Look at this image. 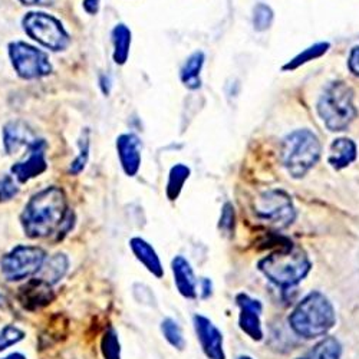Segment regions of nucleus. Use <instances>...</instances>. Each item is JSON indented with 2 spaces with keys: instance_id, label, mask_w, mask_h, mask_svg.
Here are the masks:
<instances>
[{
  "instance_id": "obj_31",
  "label": "nucleus",
  "mask_w": 359,
  "mask_h": 359,
  "mask_svg": "<svg viewBox=\"0 0 359 359\" xmlns=\"http://www.w3.org/2000/svg\"><path fill=\"white\" fill-rule=\"evenodd\" d=\"M234 225V209L232 204H225L223 207L221 212V219H220V229H223L224 232H230Z\"/></svg>"
},
{
  "instance_id": "obj_17",
  "label": "nucleus",
  "mask_w": 359,
  "mask_h": 359,
  "mask_svg": "<svg viewBox=\"0 0 359 359\" xmlns=\"http://www.w3.org/2000/svg\"><path fill=\"white\" fill-rule=\"evenodd\" d=\"M129 246H131L132 253L136 255V257L144 264L149 273H153L158 279L163 277L164 270L161 266V261H160L156 250L151 248L145 240H142L140 237H134V239H131Z\"/></svg>"
},
{
  "instance_id": "obj_14",
  "label": "nucleus",
  "mask_w": 359,
  "mask_h": 359,
  "mask_svg": "<svg viewBox=\"0 0 359 359\" xmlns=\"http://www.w3.org/2000/svg\"><path fill=\"white\" fill-rule=\"evenodd\" d=\"M117 151L127 176L134 177L141 164V141L134 134H122L117 138Z\"/></svg>"
},
{
  "instance_id": "obj_9",
  "label": "nucleus",
  "mask_w": 359,
  "mask_h": 359,
  "mask_svg": "<svg viewBox=\"0 0 359 359\" xmlns=\"http://www.w3.org/2000/svg\"><path fill=\"white\" fill-rule=\"evenodd\" d=\"M256 214L276 229H285L296 217L291 197L280 190L263 193L256 201Z\"/></svg>"
},
{
  "instance_id": "obj_19",
  "label": "nucleus",
  "mask_w": 359,
  "mask_h": 359,
  "mask_svg": "<svg viewBox=\"0 0 359 359\" xmlns=\"http://www.w3.org/2000/svg\"><path fill=\"white\" fill-rule=\"evenodd\" d=\"M68 266H69L68 257L62 253H58L45 260L44 266L41 268L37 275H39V279L45 280L46 283L53 286L55 283H58L66 275Z\"/></svg>"
},
{
  "instance_id": "obj_28",
  "label": "nucleus",
  "mask_w": 359,
  "mask_h": 359,
  "mask_svg": "<svg viewBox=\"0 0 359 359\" xmlns=\"http://www.w3.org/2000/svg\"><path fill=\"white\" fill-rule=\"evenodd\" d=\"M80 156L78 158L75 160L71 167H69V173L71 174H80L82 169L85 168L86 163H88V156H89V138H88V131H85V136H82V138L80 140Z\"/></svg>"
},
{
  "instance_id": "obj_15",
  "label": "nucleus",
  "mask_w": 359,
  "mask_h": 359,
  "mask_svg": "<svg viewBox=\"0 0 359 359\" xmlns=\"http://www.w3.org/2000/svg\"><path fill=\"white\" fill-rule=\"evenodd\" d=\"M172 268H173L174 282L178 292L187 299H194L197 296L196 292L197 282L190 263H188L183 256H176L173 259Z\"/></svg>"
},
{
  "instance_id": "obj_26",
  "label": "nucleus",
  "mask_w": 359,
  "mask_h": 359,
  "mask_svg": "<svg viewBox=\"0 0 359 359\" xmlns=\"http://www.w3.org/2000/svg\"><path fill=\"white\" fill-rule=\"evenodd\" d=\"M101 351L104 359H121V348L116 331L109 328L101 341Z\"/></svg>"
},
{
  "instance_id": "obj_18",
  "label": "nucleus",
  "mask_w": 359,
  "mask_h": 359,
  "mask_svg": "<svg viewBox=\"0 0 359 359\" xmlns=\"http://www.w3.org/2000/svg\"><path fill=\"white\" fill-rule=\"evenodd\" d=\"M356 158V145L349 138H338L331 145L329 164L336 168L342 169L348 167Z\"/></svg>"
},
{
  "instance_id": "obj_35",
  "label": "nucleus",
  "mask_w": 359,
  "mask_h": 359,
  "mask_svg": "<svg viewBox=\"0 0 359 359\" xmlns=\"http://www.w3.org/2000/svg\"><path fill=\"white\" fill-rule=\"evenodd\" d=\"M212 280L210 279H203L201 280V289H203V297H209L212 295Z\"/></svg>"
},
{
  "instance_id": "obj_22",
  "label": "nucleus",
  "mask_w": 359,
  "mask_h": 359,
  "mask_svg": "<svg viewBox=\"0 0 359 359\" xmlns=\"http://www.w3.org/2000/svg\"><path fill=\"white\" fill-rule=\"evenodd\" d=\"M112 42H114V61L124 65L128 59L131 46V30L125 25H117L112 30Z\"/></svg>"
},
{
  "instance_id": "obj_4",
  "label": "nucleus",
  "mask_w": 359,
  "mask_h": 359,
  "mask_svg": "<svg viewBox=\"0 0 359 359\" xmlns=\"http://www.w3.org/2000/svg\"><path fill=\"white\" fill-rule=\"evenodd\" d=\"M320 157V142L309 129H297L283 140L282 161L292 177H304Z\"/></svg>"
},
{
  "instance_id": "obj_7",
  "label": "nucleus",
  "mask_w": 359,
  "mask_h": 359,
  "mask_svg": "<svg viewBox=\"0 0 359 359\" xmlns=\"http://www.w3.org/2000/svg\"><path fill=\"white\" fill-rule=\"evenodd\" d=\"M46 255L36 246H17L2 259V273L10 282L24 280L39 273Z\"/></svg>"
},
{
  "instance_id": "obj_13",
  "label": "nucleus",
  "mask_w": 359,
  "mask_h": 359,
  "mask_svg": "<svg viewBox=\"0 0 359 359\" xmlns=\"http://www.w3.org/2000/svg\"><path fill=\"white\" fill-rule=\"evenodd\" d=\"M17 299L25 309L37 311L48 306L55 299V293L52 291V285L37 277V279H30L21 289H19Z\"/></svg>"
},
{
  "instance_id": "obj_11",
  "label": "nucleus",
  "mask_w": 359,
  "mask_h": 359,
  "mask_svg": "<svg viewBox=\"0 0 359 359\" xmlns=\"http://www.w3.org/2000/svg\"><path fill=\"white\" fill-rule=\"evenodd\" d=\"M28 148H29L28 158L12 167V173L21 183H26L30 178L41 176L46 169V160H45L46 142H45V140L36 138L33 142H30L28 145Z\"/></svg>"
},
{
  "instance_id": "obj_1",
  "label": "nucleus",
  "mask_w": 359,
  "mask_h": 359,
  "mask_svg": "<svg viewBox=\"0 0 359 359\" xmlns=\"http://www.w3.org/2000/svg\"><path fill=\"white\" fill-rule=\"evenodd\" d=\"M25 234L42 239L59 232L66 234L73 228V216L68 212L65 193L58 187H48L35 194L26 204L21 217Z\"/></svg>"
},
{
  "instance_id": "obj_38",
  "label": "nucleus",
  "mask_w": 359,
  "mask_h": 359,
  "mask_svg": "<svg viewBox=\"0 0 359 359\" xmlns=\"http://www.w3.org/2000/svg\"><path fill=\"white\" fill-rule=\"evenodd\" d=\"M237 359H253V358H250V356H240V358H237Z\"/></svg>"
},
{
  "instance_id": "obj_36",
  "label": "nucleus",
  "mask_w": 359,
  "mask_h": 359,
  "mask_svg": "<svg viewBox=\"0 0 359 359\" xmlns=\"http://www.w3.org/2000/svg\"><path fill=\"white\" fill-rule=\"evenodd\" d=\"M26 6H46L50 5L52 0H21Z\"/></svg>"
},
{
  "instance_id": "obj_6",
  "label": "nucleus",
  "mask_w": 359,
  "mask_h": 359,
  "mask_svg": "<svg viewBox=\"0 0 359 359\" xmlns=\"http://www.w3.org/2000/svg\"><path fill=\"white\" fill-rule=\"evenodd\" d=\"M22 25L33 41L50 50H64L69 45V35L61 21L48 13L30 12L24 17Z\"/></svg>"
},
{
  "instance_id": "obj_16",
  "label": "nucleus",
  "mask_w": 359,
  "mask_h": 359,
  "mask_svg": "<svg viewBox=\"0 0 359 359\" xmlns=\"http://www.w3.org/2000/svg\"><path fill=\"white\" fill-rule=\"evenodd\" d=\"M36 138L32 131L21 121L9 122L3 129V142L8 154H13L22 145H29Z\"/></svg>"
},
{
  "instance_id": "obj_12",
  "label": "nucleus",
  "mask_w": 359,
  "mask_h": 359,
  "mask_svg": "<svg viewBox=\"0 0 359 359\" xmlns=\"http://www.w3.org/2000/svg\"><path fill=\"white\" fill-rule=\"evenodd\" d=\"M196 333L203 348V352L209 359H225L223 351V335L209 317L194 316Z\"/></svg>"
},
{
  "instance_id": "obj_20",
  "label": "nucleus",
  "mask_w": 359,
  "mask_h": 359,
  "mask_svg": "<svg viewBox=\"0 0 359 359\" xmlns=\"http://www.w3.org/2000/svg\"><path fill=\"white\" fill-rule=\"evenodd\" d=\"M342 355V345L333 336H326L311 351L296 359H339Z\"/></svg>"
},
{
  "instance_id": "obj_27",
  "label": "nucleus",
  "mask_w": 359,
  "mask_h": 359,
  "mask_svg": "<svg viewBox=\"0 0 359 359\" xmlns=\"http://www.w3.org/2000/svg\"><path fill=\"white\" fill-rule=\"evenodd\" d=\"M273 21V12L269 6L259 3L253 10V25L255 29L259 32H263L270 28Z\"/></svg>"
},
{
  "instance_id": "obj_34",
  "label": "nucleus",
  "mask_w": 359,
  "mask_h": 359,
  "mask_svg": "<svg viewBox=\"0 0 359 359\" xmlns=\"http://www.w3.org/2000/svg\"><path fill=\"white\" fill-rule=\"evenodd\" d=\"M84 9L89 15H95L100 10V0H84Z\"/></svg>"
},
{
  "instance_id": "obj_32",
  "label": "nucleus",
  "mask_w": 359,
  "mask_h": 359,
  "mask_svg": "<svg viewBox=\"0 0 359 359\" xmlns=\"http://www.w3.org/2000/svg\"><path fill=\"white\" fill-rule=\"evenodd\" d=\"M349 69L356 77H359V46L353 48L349 55Z\"/></svg>"
},
{
  "instance_id": "obj_29",
  "label": "nucleus",
  "mask_w": 359,
  "mask_h": 359,
  "mask_svg": "<svg viewBox=\"0 0 359 359\" xmlns=\"http://www.w3.org/2000/svg\"><path fill=\"white\" fill-rule=\"evenodd\" d=\"M25 338L24 331H21L16 326H6L0 331V351H5L6 348L21 342Z\"/></svg>"
},
{
  "instance_id": "obj_25",
  "label": "nucleus",
  "mask_w": 359,
  "mask_h": 359,
  "mask_svg": "<svg viewBox=\"0 0 359 359\" xmlns=\"http://www.w3.org/2000/svg\"><path fill=\"white\" fill-rule=\"evenodd\" d=\"M161 331L164 338L168 341L169 345H173L174 348L183 351L185 347V341H184V336H183V331L178 326V324L173 319H164L161 322Z\"/></svg>"
},
{
  "instance_id": "obj_33",
  "label": "nucleus",
  "mask_w": 359,
  "mask_h": 359,
  "mask_svg": "<svg viewBox=\"0 0 359 359\" xmlns=\"http://www.w3.org/2000/svg\"><path fill=\"white\" fill-rule=\"evenodd\" d=\"M10 306V293L6 288L0 285V309H8Z\"/></svg>"
},
{
  "instance_id": "obj_8",
  "label": "nucleus",
  "mask_w": 359,
  "mask_h": 359,
  "mask_svg": "<svg viewBox=\"0 0 359 359\" xmlns=\"http://www.w3.org/2000/svg\"><path fill=\"white\" fill-rule=\"evenodd\" d=\"M9 56L15 71L24 80H39L52 72L48 55L25 42L10 44Z\"/></svg>"
},
{
  "instance_id": "obj_5",
  "label": "nucleus",
  "mask_w": 359,
  "mask_h": 359,
  "mask_svg": "<svg viewBox=\"0 0 359 359\" xmlns=\"http://www.w3.org/2000/svg\"><path fill=\"white\" fill-rule=\"evenodd\" d=\"M317 112L331 131H344L356 117L352 89L345 82L331 84L317 102Z\"/></svg>"
},
{
  "instance_id": "obj_3",
  "label": "nucleus",
  "mask_w": 359,
  "mask_h": 359,
  "mask_svg": "<svg viewBox=\"0 0 359 359\" xmlns=\"http://www.w3.org/2000/svg\"><path fill=\"white\" fill-rule=\"evenodd\" d=\"M312 269L306 252L291 244L259 261V270L280 288H292L304 280Z\"/></svg>"
},
{
  "instance_id": "obj_10",
  "label": "nucleus",
  "mask_w": 359,
  "mask_h": 359,
  "mask_svg": "<svg viewBox=\"0 0 359 359\" xmlns=\"http://www.w3.org/2000/svg\"><path fill=\"white\" fill-rule=\"evenodd\" d=\"M237 305L240 308L239 325L240 329L250 336L253 341H261L263 331H261V304L256 299H252L249 295L240 293L236 297Z\"/></svg>"
},
{
  "instance_id": "obj_2",
  "label": "nucleus",
  "mask_w": 359,
  "mask_h": 359,
  "mask_svg": "<svg viewBox=\"0 0 359 359\" xmlns=\"http://www.w3.org/2000/svg\"><path fill=\"white\" fill-rule=\"evenodd\" d=\"M336 324L331 300L320 292H312L299 302L289 316V325L302 338L313 339L326 335Z\"/></svg>"
},
{
  "instance_id": "obj_21",
  "label": "nucleus",
  "mask_w": 359,
  "mask_h": 359,
  "mask_svg": "<svg viewBox=\"0 0 359 359\" xmlns=\"http://www.w3.org/2000/svg\"><path fill=\"white\" fill-rule=\"evenodd\" d=\"M204 64V53L194 52L190 58H188L181 68V81L183 84L190 89H199L201 86L200 72Z\"/></svg>"
},
{
  "instance_id": "obj_23",
  "label": "nucleus",
  "mask_w": 359,
  "mask_h": 359,
  "mask_svg": "<svg viewBox=\"0 0 359 359\" xmlns=\"http://www.w3.org/2000/svg\"><path fill=\"white\" fill-rule=\"evenodd\" d=\"M190 177V168L184 164H177L172 168V172H169V177H168V183H167V197L174 201L181 190H183V185L185 183V180Z\"/></svg>"
},
{
  "instance_id": "obj_24",
  "label": "nucleus",
  "mask_w": 359,
  "mask_h": 359,
  "mask_svg": "<svg viewBox=\"0 0 359 359\" xmlns=\"http://www.w3.org/2000/svg\"><path fill=\"white\" fill-rule=\"evenodd\" d=\"M328 49H329V44H324V42L322 44H316V45L308 48L306 50H304L302 53H299L296 58H293L289 64H286L285 66H283V69H285V71H289V69L293 71V69L299 68L300 65H304V64H306L309 61H313V59L319 58V56H322Z\"/></svg>"
},
{
  "instance_id": "obj_37",
  "label": "nucleus",
  "mask_w": 359,
  "mask_h": 359,
  "mask_svg": "<svg viewBox=\"0 0 359 359\" xmlns=\"http://www.w3.org/2000/svg\"><path fill=\"white\" fill-rule=\"evenodd\" d=\"M2 359H26V358L22 353L15 352V353H10V355H8L6 358H2Z\"/></svg>"
},
{
  "instance_id": "obj_30",
  "label": "nucleus",
  "mask_w": 359,
  "mask_h": 359,
  "mask_svg": "<svg viewBox=\"0 0 359 359\" xmlns=\"http://www.w3.org/2000/svg\"><path fill=\"white\" fill-rule=\"evenodd\" d=\"M19 193V188L10 176L0 178V203L12 200Z\"/></svg>"
}]
</instances>
